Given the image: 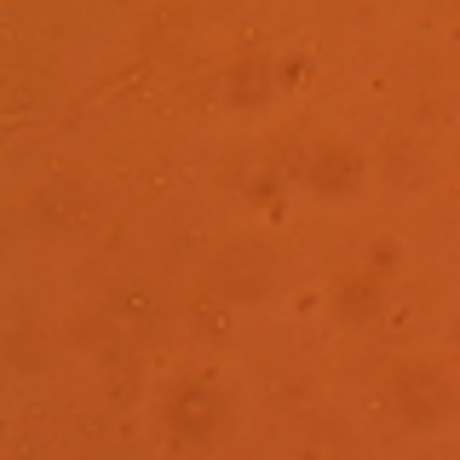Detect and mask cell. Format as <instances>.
Returning a JSON list of instances; mask_svg holds the SVG:
<instances>
[{"label": "cell", "mask_w": 460, "mask_h": 460, "mask_svg": "<svg viewBox=\"0 0 460 460\" xmlns=\"http://www.w3.org/2000/svg\"><path fill=\"white\" fill-rule=\"evenodd\" d=\"M213 282H219L230 299H259V294L277 288V259L265 248H230L219 265H213Z\"/></svg>", "instance_id": "cell-3"}, {"label": "cell", "mask_w": 460, "mask_h": 460, "mask_svg": "<svg viewBox=\"0 0 460 460\" xmlns=\"http://www.w3.org/2000/svg\"><path fill=\"white\" fill-rule=\"evenodd\" d=\"M392 402L409 426H438L443 414L455 409V385L438 363H402L397 385H392Z\"/></svg>", "instance_id": "cell-2"}, {"label": "cell", "mask_w": 460, "mask_h": 460, "mask_svg": "<svg viewBox=\"0 0 460 460\" xmlns=\"http://www.w3.org/2000/svg\"><path fill=\"white\" fill-rule=\"evenodd\" d=\"M270 93H277V69H270L265 58H248V64L230 69V98H236V104H265Z\"/></svg>", "instance_id": "cell-6"}, {"label": "cell", "mask_w": 460, "mask_h": 460, "mask_svg": "<svg viewBox=\"0 0 460 460\" xmlns=\"http://www.w3.org/2000/svg\"><path fill=\"white\" fill-rule=\"evenodd\" d=\"M363 305L374 311L380 305V288H374L368 277H357L351 288H345V299H340V311H345V323H357V316H363Z\"/></svg>", "instance_id": "cell-7"}, {"label": "cell", "mask_w": 460, "mask_h": 460, "mask_svg": "<svg viewBox=\"0 0 460 460\" xmlns=\"http://www.w3.org/2000/svg\"><path fill=\"white\" fill-rule=\"evenodd\" d=\"M86 208H93V196L86 190H75V184H47V190L35 196V219H40V230H52V236H64V230H75L81 219H86Z\"/></svg>", "instance_id": "cell-5"}, {"label": "cell", "mask_w": 460, "mask_h": 460, "mask_svg": "<svg viewBox=\"0 0 460 460\" xmlns=\"http://www.w3.org/2000/svg\"><path fill=\"white\" fill-rule=\"evenodd\" d=\"M162 414H167L172 443H184V449H213V443H225L230 431H236V397H230L219 380L172 385Z\"/></svg>", "instance_id": "cell-1"}, {"label": "cell", "mask_w": 460, "mask_h": 460, "mask_svg": "<svg viewBox=\"0 0 460 460\" xmlns=\"http://www.w3.org/2000/svg\"><path fill=\"white\" fill-rule=\"evenodd\" d=\"M357 184H363V155L351 150V144H323L311 162V190L316 196H351Z\"/></svg>", "instance_id": "cell-4"}, {"label": "cell", "mask_w": 460, "mask_h": 460, "mask_svg": "<svg viewBox=\"0 0 460 460\" xmlns=\"http://www.w3.org/2000/svg\"><path fill=\"white\" fill-rule=\"evenodd\" d=\"M121 311H127V323L150 328V316H155V294H150V288H121Z\"/></svg>", "instance_id": "cell-8"}]
</instances>
